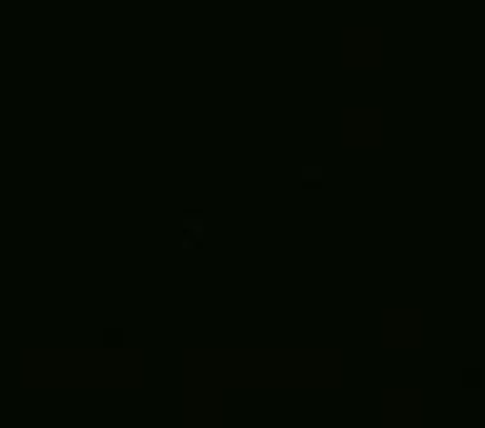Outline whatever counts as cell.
Wrapping results in <instances>:
<instances>
[{
	"label": "cell",
	"mask_w": 485,
	"mask_h": 428,
	"mask_svg": "<svg viewBox=\"0 0 485 428\" xmlns=\"http://www.w3.org/2000/svg\"><path fill=\"white\" fill-rule=\"evenodd\" d=\"M183 236H187L183 246H193V249H196V246H203V219H200L196 213L183 219Z\"/></svg>",
	"instance_id": "cell-1"
},
{
	"label": "cell",
	"mask_w": 485,
	"mask_h": 428,
	"mask_svg": "<svg viewBox=\"0 0 485 428\" xmlns=\"http://www.w3.org/2000/svg\"><path fill=\"white\" fill-rule=\"evenodd\" d=\"M302 186H306V189H319V186H322V173L313 169V166L302 169Z\"/></svg>",
	"instance_id": "cell-2"
},
{
	"label": "cell",
	"mask_w": 485,
	"mask_h": 428,
	"mask_svg": "<svg viewBox=\"0 0 485 428\" xmlns=\"http://www.w3.org/2000/svg\"><path fill=\"white\" fill-rule=\"evenodd\" d=\"M103 342H107V345H113V349H116V345L123 342V332H120V329H107V332H103Z\"/></svg>",
	"instance_id": "cell-3"
}]
</instances>
